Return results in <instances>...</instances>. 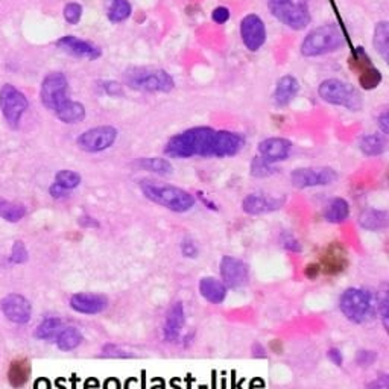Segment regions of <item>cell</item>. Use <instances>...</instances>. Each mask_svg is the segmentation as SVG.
Wrapping results in <instances>:
<instances>
[{
  "mask_svg": "<svg viewBox=\"0 0 389 389\" xmlns=\"http://www.w3.org/2000/svg\"><path fill=\"white\" fill-rule=\"evenodd\" d=\"M214 136L216 129L210 127L189 128L168 140L164 145V154L169 159L177 160H187L196 155L203 159H212Z\"/></svg>",
  "mask_w": 389,
  "mask_h": 389,
  "instance_id": "cell-1",
  "label": "cell"
},
{
  "mask_svg": "<svg viewBox=\"0 0 389 389\" xmlns=\"http://www.w3.org/2000/svg\"><path fill=\"white\" fill-rule=\"evenodd\" d=\"M136 166L160 177H168L173 172L170 161L168 159H161V157H142L136 161Z\"/></svg>",
  "mask_w": 389,
  "mask_h": 389,
  "instance_id": "cell-27",
  "label": "cell"
},
{
  "mask_svg": "<svg viewBox=\"0 0 389 389\" xmlns=\"http://www.w3.org/2000/svg\"><path fill=\"white\" fill-rule=\"evenodd\" d=\"M119 131L111 125H101L90 128L77 138V145L81 151L88 154H97L110 149L118 140Z\"/></svg>",
  "mask_w": 389,
  "mask_h": 389,
  "instance_id": "cell-9",
  "label": "cell"
},
{
  "mask_svg": "<svg viewBox=\"0 0 389 389\" xmlns=\"http://www.w3.org/2000/svg\"><path fill=\"white\" fill-rule=\"evenodd\" d=\"M198 291L205 301L212 304H222L227 298L228 287L216 277H203L200 285H198Z\"/></svg>",
  "mask_w": 389,
  "mask_h": 389,
  "instance_id": "cell-23",
  "label": "cell"
},
{
  "mask_svg": "<svg viewBox=\"0 0 389 389\" xmlns=\"http://www.w3.org/2000/svg\"><path fill=\"white\" fill-rule=\"evenodd\" d=\"M291 184L296 189L324 187L333 184L338 180V172L332 168H296L291 172Z\"/></svg>",
  "mask_w": 389,
  "mask_h": 389,
  "instance_id": "cell-11",
  "label": "cell"
},
{
  "mask_svg": "<svg viewBox=\"0 0 389 389\" xmlns=\"http://www.w3.org/2000/svg\"><path fill=\"white\" fill-rule=\"evenodd\" d=\"M277 170L278 169L276 168V164L264 161L259 155H255L250 164V173L254 178H268V177L276 175Z\"/></svg>",
  "mask_w": 389,
  "mask_h": 389,
  "instance_id": "cell-35",
  "label": "cell"
},
{
  "mask_svg": "<svg viewBox=\"0 0 389 389\" xmlns=\"http://www.w3.org/2000/svg\"><path fill=\"white\" fill-rule=\"evenodd\" d=\"M138 187L146 200L175 213L192 210L196 203L195 196L187 190L172 184L157 183L154 180H142Z\"/></svg>",
  "mask_w": 389,
  "mask_h": 389,
  "instance_id": "cell-2",
  "label": "cell"
},
{
  "mask_svg": "<svg viewBox=\"0 0 389 389\" xmlns=\"http://www.w3.org/2000/svg\"><path fill=\"white\" fill-rule=\"evenodd\" d=\"M58 119L68 125H73V123H79L86 119L87 110L86 106L78 101H72L69 97L68 101H64L58 109L54 111Z\"/></svg>",
  "mask_w": 389,
  "mask_h": 389,
  "instance_id": "cell-24",
  "label": "cell"
},
{
  "mask_svg": "<svg viewBox=\"0 0 389 389\" xmlns=\"http://www.w3.org/2000/svg\"><path fill=\"white\" fill-rule=\"evenodd\" d=\"M28 106L29 102L26 96L13 84H5L0 88V110H2L3 119L13 129L19 128Z\"/></svg>",
  "mask_w": 389,
  "mask_h": 389,
  "instance_id": "cell-8",
  "label": "cell"
},
{
  "mask_svg": "<svg viewBox=\"0 0 389 389\" xmlns=\"http://www.w3.org/2000/svg\"><path fill=\"white\" fill-rule=\"evenodd\" d=\"M198 198H200V200L203 201V204H204V205H209V209H212V210H218L216 204H214V203H212V201L209 200V198H205V196H204V195H203L201 192H200V193H198Z\"/></svg>",
  "mask_w": 389,
  "mask_h": 389,
  "instance_id": "cell-54",
  "label": "cell"
},
{
  "mask_svg": "<svg viewBox=\"0 0 389 389\" xmlns=\"http://www.w3.org/2000/svg\"><path fill=\"white\" fill-rule=\"evenodd\" d=\"M377 127H379L380 131H382L383 136L389 134V114H388V110H383L382 113L379 114Z\"/></svg>",
  "mask_w": 389,
  "mask_h": 389,
  "instance_id": "cell-47",
  "label": "cell"
},
{
  "mask_svg": "<svg viewBox=\"0 0 389 389\" xmlns=\"http://www.w3.org/2000/svg\"><path fill=\"white\" fill-rule=\"evenodd\" d=\"M321 274V267L319 263H309L308 267L304 268V276L309 280H315Z\"/></svg>",
  "mask_w": 389,
  "mask_h": 389,
  "instance_id": "cell-49",
  "label": "cell"
},
{
  "mask_svg": "<svg viewBox=\"0 0 389 389\" xmlns=\"http://www.w3.org/2000/svg\"><path fill=\"white\" fill-rule=\"evenodd\" d=\"M31 376V363L26 359H19L14 360L8 371V380L14 388H22L26 385Z\"/></svg>",
  "mask_w": 389,
  "mask_h": 389,
  "instance_id": "cell-31",
  "label": "cell"
},
{
  "mask_svg": "<svg viewBox=\"0 0 389 389\" xmlns=\"http://www.w3.org/2000/svg\"><path fill=\"white\" fill-rule=\"evenodd\" d=\"M319 267L321 272H324L327 276L341 274L349 267V255H347L345 248L338 242L328 245L324 253H322Z\"/></svg>",
  "mask_w": 389,
  "mask_h": 389,
  "instance_id": "cell-18",
  "label": "cell"
},
{
  "mask_svg": "<svg viewBox=\"0 0 389 389\" xmlns=\"http://www.w3.org/2000/svg\"><path fill=\"white\" fill-rule=\"evenodd\" d=\"M283 205L285 198H276L264 193H248L242 200V210L250 216L277 212Z\"/></svg>",
  "mask_w": 389,
  "mask_h": 389,
  "instance_id": "cell-17",
  "label": "cell"
},
{
  "mask_svg": "<svg viewBox=\"0 0 389 389\" xmlns=\"http://www.w3.org/2000/svg\"><path fill=\"white\" fill-rule=\"evenodd\" d=\"M28 259V251L22 242H15L14 248H13V255H11V260L14 263H23L24 260Z\"/></svg>",
  "mask_w": 389,
  "mask_h": 389,
  "instance_id": "cell-46",
  "label": "cell"
},
{
  "mask_svg": "<svg viewBox=\"0 0 389 389\" xmlns=\"http://www.w3.org/2000/svg\"><path fill=\"white\" fill-rule=\"evenodd\" d=\"M81 181H82V178L79 173L74 170H69V169H63L55 175V184L63 187L64 190H68V192L69 190L77 189L81 184Z\"/></svg>",
  "mask_w": 389,
  "mask_h": 389,
  "instance_id": "cell-37",
  "label": "cell"
},
{
  "mask_svg": "<svg viewBox=\"0 0 389 389\" xmlns=\"http://www.w3.org/2000/svg\"><path fill=\"white\" fill-rule=\"evenodd\" d=\"M34 389H51V383H49L46 379H40L35 382Z\"/></svg>",
  "mask_w": 389,
  "mask_h": 389,
  "instance_id": "cell-55",
  "label": "cell"
},
{
  "mask_svg": "<svg viewBox=\"0 0 389 389\" xmlns=\"http://www.w3.org/2000/svg\"><path fill=\"white\" fill-rule=\"evenodd\" d=\"M56 47L72 56L82 58V60H88V61H95L97 58L102 56V49L97 45L74 35L61 37L56 41Z\"/></svg>",
  "mask_w": 389,
  "mask_h": 389,
  "instance_id": "cell-14",
  "label": "cell"
},
{
  "mask_svg": "<svg viewBox=\"0 0 389 389\" xmlns=\"http://www.w3.org/2000/svg\"><path fill=\"white\" fill-rule=\"evenodd\" d=\"M377 312H379L380 318H382L383 328L388 332L389 330V300L386 295L383 298H380V300H377Z\"/></svg>",
  "mask_w": 389,
  "mask_h": 389,
  "instance_id": "cell-43",
  "label": "cell"
},
{
  "mask_svg": "<svg viewBox=\"0 0 389 389\" xmlns=\"http://www.w3.org/2000/svg\"><path fill=\"white\" fill-rule=\"evenodd\" d=\"M377 359V353L372 351V350H360L356 356V363H358L359 367L362 368H368L371 367L372 363L376 362Z\"/></svg>",
  "mask_w": 389,
  "mask_h": 389,
  "instance_id": "cell-42",
  "label": "cell"
},
{
  "mask_svg": "<svg viewBox=\"0 0 389 389\" xmlns=\"http://www.w3.org/2000/svg\"><path fill=\"white\" fill-rule=\"evenodd\" d=\"M26 214V209L22 204H14L10 201H0V218L8 222H19Z\"/></svg>",
  "mask_w": 389,
  "mask_h": 389,
  "instance_id": "cell-36",
  "label": "cell"
},
{
  "mask_svg": "<svg viewBox=\"0 0 389 389\" xmlns=\"http://www.w3.org/2000/svg\"><path fill=\"white\" fill-rule=\"evenodd\" d=\"M339 310L350 322L363 324L376 310L374 296L367 289L349 287L339 296Z\"/></svg>",
  "mask_w": 389,
  "mask_h": 389,
  "instance_id": "cell-5",
  "label": "cell"
},
{
  "mask_svg": "<svg viewBox=\"0 0 389 389\" xmlns=\"http://www.w3.org/2000/svg\"><path fill=\"white\" fill-rule=\"evenodd\" d=\"M63 328V322L60 318H46L40 322V326L35 330V336L43 341H51L55 339Z\"/></svg>",
  "mask_w": 389,
  "mask_h": 389,
  "instance_id": "cell-33",
  "label": "cell"
},
{
  "mask_svg": "<svg viewBox=\"0 0 389 389\" xmlns=\"http://www.w3.org/2000/svg\"><path fill=\"white\" fill-rule=\"evenodd\" d=\"M132 6L129 0H110L106 6V19L111 23H122L131 17Z\"/></svg>",
  "mask_w": 389,
  "mask_h": 389,
  "instance_id": "cell-32",
  "label": "cell"
},
{
  "mask_svg": "<svg viewBox=\"0 0 389 389\" xmlns=\"http://www.w3.org/2000/svg\"><path fill=\"white\" fill-rule=\"evenodd\" d=\"M345 45V34L336 23L322 24L312 29L300 45V52L305 58H315L338 52Z\"/></svg>",
  "mask_w": 389,
  "mask_h": 389,
  "instance_id": "cell-3",
  "label": "cell"
},
{
  "mask_svg": "<svg viewBox=\"0 0 389 389\" xmlns=\"http://www.w3.org/2000/svg\"><path fill=\"white\" fill-rule=\"evenodd\" d=\"M0 309H2L3 315L10 321L15 322V324H26L31 319V303L19 294H11L5 296L3 300L0 301Z\"/></svg>",
  "mask_w": 389,
  "mask_h": 389,
  "instance_id": "cell-19",
  "label": "cell"
},
{
  "mask_svg": "<svg viewBox=\"0 0 389 389\" xmlns=\"http://www.w3.org/2000/svg\"><path fill=\"white\" fill-rule=\"evenodd\" d=\"M251 351H253V354L255 356V358H264V356H267V349H264V347L260 342L253 344Z\"/></svg>",
  "mask_w": 389,
  "mask_h": 389,
  "instance_id": "cell-52",
  "label": "cell"
},
{
  "mask_svg": "<svg viewBox=\"0 0 389 389\" xmlns=\"http://www.w3.org/2000/svg\"><path fill=\"white\" fill-rule=\"evenodd\" d=\"M123 84L143 93H169L175 88L170 74L157 68H129L123 73Z\"/></svg>",
  "mask_w": 389,
  "mask_h": 389,
  "instance_id": "cell-4",
  "label": "cell"
},
{
  "mask_svg": "<svg viewBox=\"0 0 389 389\" xmlns=\"http://www.w3.org/2000/svg\"><path fill=\"white\" fill-rule=\"evenodd\" d=\"M231 19V11L227 6H216L212 11V20L216 24H225Z\"/></svg>",
  "mask_w": 389,
  "mask_h": 389,
  "instance_id": "cell-44",
  "label": "cell"
},
{
  "mask_svg": "<svg viewBox=\"0 0 389 389\" xmlns=\"http://www.w3.org/2000/svg\"><path fill=\"white\" fill-rule=\"evenodd\" d=\"M368 389H389V379L386 374L379 376L368 383Z\"/></svg>",
  "mask_w": 389,
  "mask_h": 389,
  "instance_id": "cell-48",
  "label": "cell"
},
{
  "mask_svg": "<svg viewBox=\"0 0 389 389\" xmlns=\"http://www.w3.org/2000/svg\"><path fill=\"white\" fill-rule=\"evenodd\" d=\"M82 341H84V338H82V333L77 327L61 328L60 333H58L55 338L56 347L63 351H72L74 349H78V347L82 344Z\"/></svg>",
  "mask_w": 389,
  "mask_h": 389,
  "instance_id": "cell-30",
  "label": "cell"
},
{
  "mask_svg": "<svg viewBox=\"0 0 389 389\" xmlns=\"http://www.w3.org/2000/svg\"><path fill=\"white\" fill-rule=\"evenodd\" d=\"M350 216V204L344 198H333L324 209V219L330 223H344Z\"/></svg>",
  "mask_w": 389,
  "mask_h": 389,
  "instance_id": "cell-26",
  "label": "cell"
},
{
  "mask_svg": "<svg viewBox=\"0 0 389 389\" xmlns=\"http://www.w3.org/2000/svg\"><path fill=\"white\" fill-rule=\"evenodd\" d=\"M79 222H81L82 227H99V222L95 221L93 218H90V216H82Z\"/></svg>",
  "mask_w": 389,
  "mask_h": 389,
  "instance_id": "cell-53",
  "label": "cell"
},
{
  "mask_svg": "<svg viewBox=\"0 0 389 389\" xmlns=\"http://www.w3.org/2000/svg\"><path fill=\"white\" fill-rule=\"evenodd\" d=\"M280 241H281V245H283L285 250L289 251V253L298 254V253L303 251V246H301L300 241H298V239L292 233H289V231H285V233L280 236Z\"/></svg>",
  "mask_w": 389,
  "mask_h": 389,
  "instance_id": "cell-40",
  "label": "cell"
},
{
  "mask_svg": "<svg viewBox=\"0 0 389 389\" xmlns=\"http://www.w3.org/2000/svg\"><path fill=\"white\" fill-rule=\"evenodd\" d=\"M383 77L382 72H380L374 65L370 64L367 68H363L359 73V84L363 90H372L380 86Z\"/></svg>",
  "mask_w": 389,
  "mask_h": 389,
  "instance_id": "cell-34",
  "label": "cell"
},
{
  "mask_svg": "<svg viewBox=\"0 0 389 389\" xmlns=\"http://www.w3.org/2000/svg\"><path fill=\"white\" fill-rule=\"evenodd\" d=\"M82 13H84V10H82V5L77 3V2H69L63 10L64 20L69 24H78L82 19Z\"/></svg>",
  "mask_w": 389,
  "mask_h": 389,
  "instance_id": "cell-39",
  "label": "cell"
},
{
  "mask_svg": "<svg viewBox=\"0 0 389 389\" xmlns=\"http://www.w3.org/2000/svg\"><path fill=\"white\" fill-rule=\"evenodd\" d=\"M184 326H186L184 304L181 301H177L170 305V309L168 310L166 319H164V327H163L164 341L166 342L178 341Z\"/></svg>",
  "mask_w": 389,
  "mask_h": 389,
  "instance_id": "cell-21",
  "label": "cell"
},
{
  "mask_svg": "<svg viewBox=\"0 0 389 389\" xmlns=\"http://www.w3.org/2000/svg\"><path fill=\"white\" fill-rule=\"evenodd\" d=\"M318 95L324 102L344 106V109L350 111H359L363 106V99L359 90L350 82L338 78H328L322 81L318 87Z\"/></svg>",
  "mask_w": 389,
  "mask_h": 389,
  "instance_id": "cell-6",
  "label": "cell"
},
{
  "mask_svg": "<svg viewBox=\"0 0 389 389\" xmlns=\"http://www.w3.org/2000/svg\"><path fill=\"white\" fill-rule=\"evenodd\" d=\"M180 250L186 259H196L198 254H200V248H198L196 241L192 237H184L183 241H181Z\"/></svg>",
  "mask_w": 389,
  "mask_h": 389,
  "instance_id": "cell-41",
  "label": "cell"
},
{
  "mask_svg": "<svg viewBox=\"0 0 389 389\" xmlns=\"http://www.w3.org/2000/svg\"><path fill=\"white\" fill-rule=\"evenodd\" d=\"M239 32H241V40L248 51L257 52L267 43V26L257 14H246L241 20Z\"/></svg>",
  "mask_w": 389,
  "mask_h": 389,
  "instance_id": "cell-13",
  "label": "cell"
},
{
  "mask_svg": "<svg viewBox=\"0 0 389 389\" xmlns=\"http://www.w3.org/2000/svg\"><path fill=\"white\" fill-rule=\"evenodd\" d=\"M259 157L271 164L286 161L292 154L294 145L285 137H268L259 143Z\"/></svg>",
  "mask_w": 389,
  "mask_h": 389,
  "instance_id": "cell-16",
  "label": "cell"
},
{
  "mask_svg": "<svg viewBox=\"0 0 389 389\" xmlns=\"http://www.w3.org/2000/svg\"><path fill=\"white\" fill-rule=\"evenodd\" d=\"M245 148V137L241 132L228 131V129H216L213 145V157L214 159H225V157H235Z\"/></svg>",
  "mask_w": 389,
  "mask_h": 389,
  "instance_id": "cell-15",
  "label": "cell"
},
{
  "mask_svg": "<svg viewBox=\"0 0 389 389\" xmlns=\"http://www.w3.org/2000/svg\"><path fill=\"white\" fill-rule=\"evenodd\" d=\"M300 90V82L294 77V74H285L277 81V86L274 90V104L280 109L287 106L291 104Z\"/></svg>",
  "mask_w": 389,
  "mask_h": 389,
  "instance_id": "cell-22",
  "label": "cell"
},
{
  "mask_svg": "<svg viewBox=\"0 0 389 389\" xmlns=\"http://www.w3.org/2000/svg\"><path fill=\"white\" fill-rule=\"evenodd\" d=\"M219 272L222 283L228 289H241L250 281V267L235 255H223L219 263Z\"/></svg>",
  "mask_w": 389,
  "mask_h": 389,
  "instance_id": "cell-12",
  "label": "cell"
},
{
  "mask_svg": "<svg viewBox=\"0 0 389 389\" xmlns=\"http://www.w3.org/2000/svg\"><path fill=\"white\" fill-rule=\"evenodd\" d=\"M102 353H104V356H109V358H119V359L120 358H129V356H131L127 351H123L122 349H119V347L114 345V344L104 345Z\"/></svg>",
  "mask_w": 389,
  "mask_h": 389,
  "instance_id": "cell-45",
  "label": "cell"
},
{
  "mask_svg": "<svg viewBox=\"0 0 389 389\" xmlns=\"http://www.w3.org/2000/svg\"><path fill=\"white\" fill-rule=\"evenodd\" d=\"M327 356H328V359L332 360L336 367H342L344 356H342L341 350H339V349H330V350L327 351Z\"/></svg>",
  "mask_w": 389,
  "mask_h": 389,
  "instance_id": "cell-50",
  "label": "cell"
},
{
  "mask_svg": "<svg viewBox=\"0 0 389 389\" xmlns=\"http://www.w3.org/2000/svg\"><path fill=\"white\" fill-rule=\"evenodd\" d=\"M372 46L377 51V54L382 56L385 63L389 61V23L382 20L376 23L374 34H372Z\"/></svg>",
  "mask_w": 389,
  "mask_h": 389,
  "instance_id": "cell-29",
  "label": "cell"
},
{
  "mask_svg": "<svg viewBox=\"0 0 389 389\" xmlns=\"http://www.w3.org/2000/svg\"><path fill=\"white\" fill-rule=\"evenodd\" d=\"M40 99L47 110L55 111L69 99V81L61 72H52L41 82Z\"/></svg>",
  "mask_w": 389,
  "mask_h": 389,
  "instance_id": "cell-10",
  "label": "cell"
},
{
  "mask_svg": "<svg viewBox=\"0 0 389 389\" xmlns=\"http://www.w3.org/2000/svg\"><path fill=\"white\" fill-rule=\"evenodd\" d=\"M49 192H51L52 198H55V200H60V198H64L65 195H68V190H64L63 187L56 186L55 183L51 186V189H49Z\"/></svg>",
  "mask_w": 389,
  "mask_h": 389,
  "instance_id": "cell-51",
  "label": "cell"
},
{
  "mask_svg": "<svg viewBox=\"0 0 389 389\" xmlns=\"http://www.w3.org/2000/svg\"><path fill=\"white\" fill-rule=\"evenodd\" d=\"M70 308L82 315H97L109 308V300L101 294L79 292L72 295Z\"/></svg>",
  "mask_w": 389,
  "mask_h": 389,
  "instance_id": "cell-20",
  "label": "cell"
},
{
  "mask_svg": "<svg viewBox=\"0 0 389 389\" xmlns=\"http://www.w3.org/2000/svg\"><path fill=\"white\" fill-rule=\"evenodd\" d=\"M274 17L292 31H303L312 20L309 5L305 0H267Z\"/></svg>",
  "mask_w": 389,
  "mask_h": 389,
  "instance_id": "cell-7",
  "label": "cell"
},
{
  "mask_svg": "<svg viewBox=\"0 0 389 389\" xmlns=\"http://www.w3.org/2000/svg\"><path fill=\"white\" fill-rule=\"evenodd\" d=\"M99 88L102 90L104 95L111 96V97H122L123 93H125V88H123L122 82L114 81V79L99 81Z\"/></svg>",
  "mask_w": 389,
  "mask_h": 389,
  "instance_id": "cell-38",
  "label": "cell"
},
{
  "mask_svg": "<svg viewBox=\"0 0 389 389\" xmlns=\"http://www.w3.org/2000/svg\"><path fill=\"white\" fill-rule=\"evenodd\" d=\"M359 225L367 231H380L385 230L388 225V213L379 209L363 210L359 214Z\"/></svg>",
  "mask_w": 389,
  "mask_h": 389,
  "instance_id": "cell-25",
  "label": "cell"
},
{
  "mask_svg": "<svg viewBox=\"0 0 389 389\" xmlns=\"http://www.w3.org/2000/svg\"><path fill=\"white\" fill-rule=\"evenodd\" d=\"M386 136L383 134H365L359 140V149L363 155L367 157H379L386 151Z\"/></svg>",
  "mask_w": 389,
  "mask_h": 389,
  "instance_id": "cell-28",
  "label": "cell"
}]
</instances>
